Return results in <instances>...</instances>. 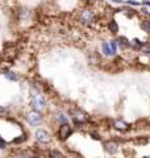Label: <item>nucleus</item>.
Here are the masks:
<instances>
[{
	"instance_id": "f257e3e1",
	"label": "nucleus",
	"mask_w": 150,
	"mask_h": 158,
	"mask_svg": "<svg viewBox=\"0 0 150 158\" xmlns=\"http://www.w3.org/2000/svg\"><path fill=\"white\" fill-rule=\"evenodd\" d=\"M70 116H71L75 125H83L90 121V116L83 110H81V108H73L70 111Z\"/></svg>"
},
{
	"instance_id": "f03ea898",
	"label": "nucleus",
	"mask_w": 150,
	"mask_h": 158,
	"mask_svg": "<svg viewBox=\"0 0 150 158\" xmlns=\"http://www.w3.org/2000/svg\"><path fill=\"white\" fill-rule=\"evenodd\" d=\"M46 106H48V102L45 99L44 95H41L40 92H36L32 95L31 99V107L33 108V111H37V112H42L46 110Z\"/></svg>"
},
{
	"instance_id": "7ed1b4c3",
	"label": "nucleus",
	"mask_w": 150,
	"mask_h": 158,
	"mask_svg": "<svg viewBox=\"0 0 150 158\" xmlns=\"http://www.w3.org/2000/svg\"><path fill=\"white\" fill-rule=\"evenodd\" d=\"M25 120L31 127H40L44 121V116L41 112H37V111H28L25 113Z\"/></svg>"
},
{
	"instance_id": "20e7f679",
	"label": "nucleus",
	"mask_w": 150,
	"mask_h": 158,
	"mask_svg": "<svg viewBox=\"0 0 150 158\" xmlns=\"http://www.w3.org/2000/svg\"><path fill=\"white\" fill-rule=\"evenodd\" d=\"M94 21H95V13H94L92 9L86 8L81 12V15H79V23L84 27H90Z\"/></svg>"
},
{
	"instance_id": "39448f33",
	"label": "nucleus",
	"mask_w": 150,
	"mask_h": 158,
	"mask_svg": "<svg viewBox=\"0 0 150 158\" xmlns=\"http://www.w3.org/2000/svg\"><path fill=\"white\" fill-rule=\"evenodd\" d=\"M73 135V127L66 123V124H61L57 131V138L59 141H66L69 140V137Z\"/></svg>"
},
{
	"instance_id": "423d86ee",
	"label": "nucleus",
	"mask_w": 150,
	"mask_h": 158,
	"mask_svg": "<svg viewBox=\"0 0 150 158\" xmlns=\"http://www.w3.org/2000/svg\"><path fill=\"white\" fill-rule=\"evenodd\" d=\"M34 137H36V140L42 145H48L52 142V135H50L46 129H42V128H38V129L34 132Z\"/></svg>"
},
{
	"instance_id": "0eeeda50",
	"label": "nucleus",
	"mask_w": 150,
	"mask_h": 158,
	"mask_svg": "<svg viewBox=\"0 0 150 158\" xmlns=\"http://www.w3.org/2000/svg\"><path fill=\"white\" fill-rule=\"evenodd\" d=\"M113 128L116 131H120V132H127L129 131V128H131V125L128 124L127 121H124V120H115L113 121Z\"/></svg>"
},
{
	"instance_id": "6e6552de",
	"label": "nucleus",
	"mask_w": 150,
	"mask_h": 158,
	"mask_svg": "<svg viewBox=\"0 0 150 158\" xmlns=\"http://www.w3.org/2000/svg\"><path fill=\"white\" fill-rule=\"evenodd\" d=\"M104 150H106L107 153H109V154H115V153L117 152V145L115 144V142L108 141V142L104 144Z\"/></svg>"
},
{
	"instance_id": "1a4fd4ad",
	"label": "nucleus",
	"mask_w": 150,
	"mask_h": 158,
	"mask_svg": "<svg viewBox=\"0 0 150 158\" xmlns=\"http://www.w3.org/2000/svg\"><path fill=\"white\" fill-rule=\"evenodd\" d=\"M54 118H56L57 123H59V125L69 123V117L66 116V113H63V112H57L56 116H54Z\"/></svg>"
},
{
	"instance_id": "9d476101",
	"label": "nucleus",
	"mask_w": 150,
	"mask_h": 158,
	"mask_svg": "<svg viewBox=\"0 0 150 158\" xmlns=\"http://www.w3.org/2000/svg\"><path fill=\"white\" fill-rule=\"evenodd\" d=\"M3 75L6 77V78L8 79V81H11V82H17L19 79H20L16 73L9 71V70H4V71H3Z\"/></svg>"
},
{
	"instance_id": "9b49d317",
	"label": "nucleus",
	"mask_w": 150,
	"mask_h": 158,
	"mask_svg": "<svg viewBox=\"0 0 150 158\" xmlns=\"http://www.w3.org/2000/svg\"><path fill=\"white\" fill-rule=\"evenodd\" d=\"M27 140H28V135H27V133H23V135L17 136L16 138H13V140H12V144L19 145V144H23V142H25Z\"/></svg>"
},
{
	"instance_id": "f8f14e48",
	"label": "nucleus",
	"mask_w": 150,
	"mask_h": 158,
	"mask_svg": "<svg viewBox=\"0 0 150 158\" xmlns=\"http://www.w3.org/2000/svg\"><path fill=\"white\" fill-rule=\"evenodd\" d=\"M129 45H131L133 49H136V50H138V49H141V48H142L144 42H141L138 38H134L133 41H129Z\"/></svg>"
},
{
	"instance_id": "ddd939ff",
	"label": "nucleus",
	"mask_w": 150,
	"mask_h": 158,
	"mask_svg": "<svg viewBox=\"0 0 150 158\" xmlns=\"http://www.w3.org/2000/svg\"><path fill=\"white\" fill-rule=\"evenodd\" d=\"M102 50H103V53H104V56H107V57L113 56L112 52H111V49H109L108 42H103V44H102Z\"/></svg>"
},
{
	"instance_id": "4468645a",
	"label": "nucleus",
	"mask_w": 150,
	"mask_h": 158,
	"mask_svg": "<svg viewBox=\"0 0 150 158\" xmlns=\"http://www.w3.org/2000/svg\"><path fill=\"white\" fill-rule=\"evenodd\" d=\"M108 28H109V31H111L112 33H117L119 32V25H117V23L115 21V20H111V23L108 24Z\"/></svg>"
},
{
	"instance_id": "2eb2a0df",
	"label": "nucleus",
	"mask_w": 150,
	"mask_h": 158,
	"mask_svg": "<svg viewBox=\"0 0 150 158\" xmlns=\"http://www.w3.org/2000/svg\"><path fill=\"white\" fill-rule=\"evenodd\" d=\"M141 28L144 32L150 33V20H142L141 21Z\"/></svg>"
},
{
	"instance_id": "dca6fc26",
	"label": "nucleus",
	"mask_w": 150,
	"mask_h": 158,
	"mask_svg": "<svg viewBox=\"0 0 150 158\" xmlns=\"http://www.w3.org/2000/svg\"><path fill=\"white\" fill-rule=\"evenodd\" d=\"M119 46L120 48H123V49H125V48H129L131 45H129V41L125 37H120L119 38Z\"/></svg>"
},
{
	"instance_id": "f3484780",
	"label": "nucleus",
	"mask_w": 150,
	"mask_h": 158,
	"mask_svg": "<svg viewBox=\"0 0 150 158\" xmlns=\"http://www.w3.org/2000/svg\"><path fill=\"white\" fill-rule=\"evenodd\" d=\"M49 156H50V158H65V156L62 154L59 150H50V153H49Z\"/></svg>"
},
{
	"instance_id": "a211bd4d",
	"label": "nucleus",
	"mask_w": 150,
	"mask_h": 158,
	"mask_svg": "<svg viewBox=\"0 0 150 158\" xmlns=\"http://www.w3.org/2000/svg\"><path fill=\"white\" fill-rule=\"evenodd\" d=\"M108 45H109V49H111L112 54L115 56V54L117 53V44H116V41H115V40H112V41L108 42Z\"/></svg>"
},
{
	"instance_id": "6ab92c4d",
	"label": "nucleus",
	"mask_w": 150,
	"mask_h": 158,
	"mask_svg": "<svg viewBox=\"0 0 150 158\" xmlns=\"http://www.w3.org/2000/svg\"><path fill=\"white\" fill-rule=\"evenodd\" d=\"M140 50H141L142 53H145V54H150V44H144Z\"/></svg>"
},
{
	"instance_id": "aec40b11",
	"label": "nucleus",
	"mask_w": 150,
	"mask_h": 158,
	"mask_svg": "<svg viewBox=\"0 0 150 158\" xmlns=\"http://www.w3.org/2000/svg\"><path fill=\"white\" fill-rule=\"evenodd\" d=\"M7 145H8L7 141L4 140L2 136H0V149H2V150H6V149H7Z\"/></svg>"
},
{
	"instance_id": "412c9836",
	"label": "nucleus",
	"mask_w": 150,
	"mask_h": 158,
	"mask_svg": "<svg viewBox=\"0 0 150 158\" xmlns=\"http://www.w3.org/2000/svg\"><path fill=\"white\" fill-rule=\"evenodd\" d=\"M8 112V110L6 107H3V106H0V115H3V113H7Z\"/></svg>"
},
{
	"instance_id": "4be33fe9",
	"label": "nucleus",
	"mask_w": 150,
	"mask_h": 158,
	"mask_svg": "<svg viewBox=\"0 0 150 158\" xmlns=\"http://www.w3.org/2000/svg\"><path fill=\"white\" fill-rule=\"evenodd\" d=\"M86 2H90V3H91V2H95V0H86Z\"/></svg>"
},
{
	"instance_id": "5701e85b",
	"label": "nucleus",
	"mask_w": 150,
	"mask_h": 158,
	"mask_svg": "<svg viewBox=\"0 0 150 158\" xmlns=\"http://www.w3.org/2000/svg\"><path fill=\"white\" fill-rule=\"evenodd\" d=\"M142 158H150V157H148V156H146V157H142Z\"/></svg>"
}]
</instances>
